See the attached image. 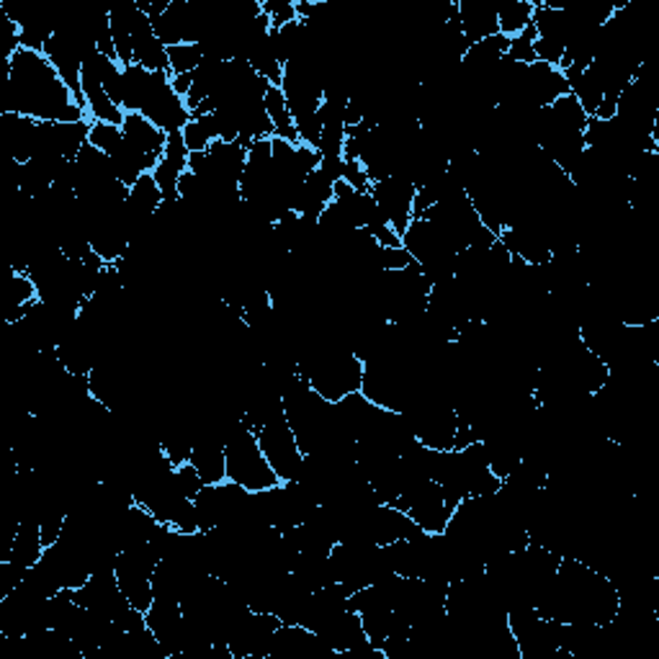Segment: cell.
<instances>
[{
    "mask_svg": "<svg viewBox=\"0 0 659 659\" xmlns=\"http://www.w3.org/2000/svg\"><path fill=\"white\" fill-rule=\"evenodd\" d=\"M533 608L547 621L608 626L621 608V598L616 585L588 561L561 557L555 580Z\"/></svg>",
    "mask_w": 659,
    "mask_h": 659,
    "instance_id": "obj_1",
    "label": "cell"
},
{
    "mask_svg": "<svg viewBox=\"0 0 659 659\" xmlns=\"http://www.w3.org/2000/svg\"><path fill=\"white\" fill-rule=\"evenodd\" d=\"M263 13L268 16L273 29L287 27V23L297 21V0H260Z\"/></svg>",
    "mask_w": 659,
    "mask_h": 659,
    "instance_id": "obj_32",
    "label": "cell"
},
{
    "mask_svg": "<svg viewBox=\"0 0 659 659\" xmlns=\"http://www.w3.org/2000/svg\"><path fill=\"white\" fill-rule=\"evenodd\" d=\"M44 541H42V528H39L37 518L21 516L19 526H16L13 533V543H11V555H8V561H13L16 567L21 569H31L44 555Z\"/></svg>",
    "mask_w": 659,
    "mask_h": 659,
    "instance_id": "obj_22",
    "label": "cell"
},
{
    "mask_svg": "<svg viewBox=\"0 0 659 659\" xmlns=\"http://www.w3.org/2000/svg\"><path fill=\"white\" fill-rule=\"evenodd\" d=\"M132 50H134V64L150 70V72H170L168 62V47L160 42L154 34L150 16L142 11L140 6L134 8L132 16Z\"/></svg>",
    "mask_w": 659,
    "mask_h": 659,
    "instance_id": "obj_15",
    "label": "cell"
},
{
    "mask_svg": "<svg viewBox=\"0 0 659 659\" xmlns=\"http://www.w3.org/2000/svg\"><path fill=\"white\" fill-rule=\"evenodd\" d=\"M121 132H124L127 140L132 142L134 148L144 154V158H150L154 166H158L162 152H166V144H168L166 132H160V129L154 127L148 117H142V113H137V111L124 113V121H121Z\"/></svg>",
    "mask_w": 659,
    "mask_h": 659,
    "instance_id": "obj_20",
    "label": "cell"
},
{
    "mask_svg": "<svg viewBox=\"0 0 659 659\" xmlns=\"http://www.w3.org/2000/svg\"><path fill=\"white\" fill-rule=\"evenodd\" d=\"M168 62H170V76H191V72H197L199 64L203 62L201 44L170 47Z\"/></svg>",
    "mask_w": 659,
    "mask_h": 659,
    "instance_id": "obj_30",
    "label": "cell"
},
{
    "mask_svg": "<svg viewBox=\"0 0 659 659\" xmlns=\"http://www.w3.org/2000/svg\"><path fill=\"white\" fill-rule=\"evenodd\" d=\"M266 111L273 124V137H279V140H289V142H299L294 117H291L289 103L283 99V91L279 86H271L266 91Z\"/></svg>",
    "mask_w": 659,
    "mask_h": 659,
    "instance_id": "obj_25",
    "label": "cell"
},
{
    "mask_svg": "<svg viewBox=\"0 0 659 659\" xmlns=\"http://www.w3.org/2000/svg\"><path fill=\"white\" fill-rule=\"evenodd\" d=\"M250 68H253L260 78H266L271 86H281L283 78V60H281V50H279V37H276V29L268 31L263 37L253 54L248 57Z\"/></svg>",
    "mask_w": 659,
    "mask_h": 659,
    "instance_id": "obj_24",
    "label": "cell"
},
{
    "mask_svg": "<svg viewBox=\"0 0 659 659\" xmlns=\"http://www.w3.org/2000/svg\"><path fill=\"white\" fill-rule=\"evenodd\" d=\"M258 443L263 457L279 477V482H297L304 467V453L299 449L294 430H291L287 415L279 412L256 428Z\"/></svg>",
    "mask_w": 659,
    "mask_h": 659,
    "instance_id": "obj_5",
    "label": "cell"
},
{
    "mask_svg": "<svg viewBox=\"0 0 659 659\" xmlns=\"http://www.w3.org/2000/svg\"><path fill=\"white\" fill-rule=\"evenodd\" d=\"M332 193H336V181L317 168L304 178L302 189H299L297 199H294V211L299 217L314 219L317 222L322 211L328 209V203L332 201Z\"/></svg>",
    "mask_w": 659,
    "mask_h": 659,
    "instance_id": "obj_21",
    "label": "cell"
},
{
    "mask_svg": "<svg viewBox=\"0 0 659 659\" xmlns=\"http://www.w3.org/2000/svg\"><path fill=\"white\" fill-rule=\"evenodd\" d=\"M183 142L191 154L207 152L219 140V129L214 113H191V121L183 127Z\"/></svg>",
    "mask_w": 659,
    "mask_h": 659,
    "instance_id": "obj_28",
    "label": "cell"
},
{
    "mask_svg": "<svg viewBox=\"0 0 659 659\" xmlns=\"http://www.w3.org/2000/svg\"><path fill=\"white\" fill-rule=\"evenodd\" d=\"M369 193L373 197V201L379 203V209L385 211V217L389 219V224H392V230L402 238L415 217L412 214L415 193H418L415 183L407 176L392 173L389 178H385V181L371 183Z\"/></svg>",
    "mask_w": 659,
    "mask_h": 659,
    "instance_id": "obj_13",
    "label": "cell"
},
{
    "mask_svg": "<svg viewBox=\"0 0 659 659\" xmlns=\"http://www.w3.org/2000/svg\"><path fill=\"white\" fill-rule=\"evenodd\" d=\"M279 626L281 621L273 613L248 610V613L234 623L230 637H227V647H230L234 659H268Z\"/></svg>",
    "mask_w": 659,
    "mask_h": 659,
    "instance_id": "obj_11",
    "label": "cell"
},
{
    "mask_svg": "<svg viewBox=\"0 0 659 659\" xmlns=\"http://www.w3.org/2000/svg\"><path fill=\"white\" fill-rule=\"evenodd\" d=\"M11 78L0 83V113H23L34 121H83L88 113L42 52L19 47L8 60Z\"/></svg>",
    "mask_w": 659,
    "mask_h": 659,
    "instance_id": "obj_2",
    "label": "cell"
},
{
    "mask_svg": "<svg viewBox=\"0 0 659 659\" xmlns=\"http://www.w3.org/2000/svg\"><path fill=\"white\" fill-rule=\"evenodd\" d=\"M189 158L191 152L186 148L181 132L168 134L166 152H162L160 162L152 170V178L158 181L166 201H178V183H181V176L189 170Z\"/></svg>",
    "mask_w": 659,
    "mask_h": 659,
    "instance_id": "obj_18",
    "label": "cell"
},
{
    "mask_svg": "<svg viewBox=\"0 0 659 659\" xmlns=\"http://www.w3.org/2000/svg\"><path fill=\"white\" fill-rule=\"evenodd\" d=\"M508 57L512 62H520V64L536 62V29L533 27H528L520 31V34L510 37Z\"/></svg>",
    "mask_w": 659,
    "mask_h": 659,
    "instance_id": "obj_31",
    "label": "cell"
},
{
    "mask_svg": "<svg viewBox=\"0 0 659 659\" xmlns=\"http://www.w3.org/2000/svg\"><path fill=\"white\" fill-rule=\"evenodd\" d=\"M72 598H76L78 606L93 610L96 616L121 626H124L137 610L129 603L124 592H121L113 569H99V572H93L91 580H88L83 588L72 590Z\"/></svg>",
    "mask_w": 659,
    "mask_h": 659,
    "instance_id": "obj_9",
    "label": "cell"
},
{
    "mask_svg": "<svg viewBox=\"0 0 659 659\" xmlns=\"http://www.w3.org/2000/svg\"><path fill=\"white\" fill-rule=\"evenodd\" d=\"M224 471L227 482L246 487L250 492L271 490V487L279 485V477H276L271 463L263 457L256 430L242 418L234 420L230 433H227Z\"/></svg>",
    "mask_w": 659,
    "mask_h": 659,
    "instance_id": "obj_3",
    "label": "cell"
},
{
    "mask_svg": "<svg viewBox=\"0 0 659 659\" xmlns=\"http://www.w3.org/2000/svg\"><path fill=\"white\" fill-rule=\"evenodd\" d=\"M508 626L516 637L520 659H557V621H547L536 608L523 606L508 610Z\"/></svg>",
    "mask_w": 659,
    "mask_h": 659,
    "instance_id": "obj_8",
    "label": "cell"
},
{
    "mask_svg": "<svg viewBox=\"0 0 659 659\" xmlns=\"http://www.w3.org/2000/svg\"><path fill=\"white\" fill-rule=\"evenodd\" d=\"M569 93L567 78L559 68H551L547 62H531L526 72V101L533 109H549L561 96Z\"/></svg>",
    "mask_w": 659,
    "mask_h": 659,
    "instance_id": "obj_17",
    "label": "cell"
},
{
    "mask_svg": "<svg viewBox=\"0 0 659 659\" xmlns=\"http://www.w3.org/2000/svg\"><path fill=\"white\" fill-rule=\"evenodd\" d=\"M144 621H148L150 631L154 633V639H158V645L168 655V659H181L189 652V621H186L183 608L178 600L154 598L150 610L144 613Z\"/></svg>",
    "mask_w": 659,
    "mask_h": 659,
    "instance_id": "obj_12",
    "label": "cell"
},
{
    "mask_svg": "<svg viewBox=\"0 0 659 659\" xmlns=\"http://www.w3.org/2000/svg\"><path fill=\"white\" fill-rule=\"evenodd\" d=\"M158 555H154L150 543H132L124 547L117 555V582L121 592H124L132 608L148 613L152 606V575L158 567Z\"/></svg>",
    "mask_w": 659,
    "mask_h": 659,
    "instance_id": "obj_6",
    "label": "cell"
},
{
    "mask_svg": "<svg viewBox=\"0 0 659 659\" xmlns=\"http://www.w3.org/2000/svg\"><path fill=\"white\" fill-rule=\"evenodd\" d=\"M459 27L467 44H477L487 37L500 34L498 29V0H459Z\"/></svg>",
    "mask_w": 659,
    "mask_h": 659,
    "instance_id": "obj_19",
    "label": "cell"
},
{
    "mask_svg": "<svg viewBox=\"0 0 659 659\" xmlns=\"http://www.w3.org/2000/svg\"><path fill=\"white\" fill-rule=\"evenodd\" d=\"M173 479H176V485H178V490H181L186 498H197V495L203 490V487H207V482H203L201 479V475L197 469L191 467L189 461L186 463H181V467H176L173 469Z\"/></svg>",
    "mask_w": 659,
    "mask_h": 659,
    "instance_id": "obj_33",
    "label": "cell"
},
{
    "mask_svg": "<svg viewBox=\"0 0 659 659\" xmlns=\"http://www.w3.org/2000/svg\"><path fill=\"white\" fill-rule=\"evenodd\" d=\"M314 633L336 655L351 652V649H356V647L369 645V637H366L361 616H358L353 608H343V610H338V613H332L330 618H324V621L314 629Z\"/></svg>",
    "mask_w": 659,
    "mask_h": 659,
    "instance_id": "obj_14",
    "label": "cell"
},
{
    "mask_svg": "<svg viewBox=\"0 0 659 659\" xmlns=\"http://www.w3.org/2000/svg\"><path fill=\"white\" fill-rule=\"evenodd\" d=\"M533 0H498V29L502 37H516L531 27Z\"/></svg>",
    "mask_w": 659,
    "mask_h": 659,
    "instance_id": "obj_26",
    "label": "cell"
},
{
    "mask_svg": "<svg viewBox=\"0 0 659 659\" xmlns=\"http://www.w3.org/2000/svg\"><path fill=\"white\" fill-rule=\"evenodd\" d=\"M402 248L412 256L415 263L420 266V271L430 281V287L457 279L459 253L446 242L443 234L438 232L426 217L412 219L410 227H407L402 234Z\"/></svg>",
    "mask_w": 659,
    "mask_h": 659,
    "instance_id": "obj_4",
    "label": "cell"
},
{
    "mask_svg": "<svg viewBox=\"0 0 659 659\" xmlns=\"http://www.w3.org/2000/svg\"><path fill=\"white\" fill-rule=\"evenodd\" d=\"M39 121L23 113H0V152L13 162H29L34 158Z\"/></svg>",
    "mask_w": 659,
    "mask_h": 659,
    "instance_id": "obj_16",
    "label": "cell"
},
{
    "mask_svg": "<svg viewBox=\"0 0 659 659\" xmlns=\"http://www.w3.org/2000/svg\"><path fill=\"white\" fill-rule=\"evenodd\" d=\"M392 506L407 512V516L418 523L420 531L426 533H443L453 512L449 508V502H446L443 487L433 482V479H426V482L410 487V490L400 495Z\"/></svg>",
    "mask_w": 659,
    "mask_h": 659,
    "instance_id": "obj_10",
    "label": "cell"
},
{
    "mask_svg": "<svg viewBox=\"0 0 659 659\" xmlns=\"http://www.w3.org/2000/svg\"><path fill=\"white\" fill-rule=\"evenodd\" d=\"M140 113L166 134L183 132V127L191 121V109L186 106V99L173 91L170 72H150Z\"/></svg>",
    "mask_w": 659,
    "mask_h": 659,
    "instance_id": "obj_7",
    "label": "cell"
},
{
    "mask_svg": "<svg viewBox=\"0 0 659 659\" xmlns=\"http://www.w3.org/2000/svg\"><path fill=\"white\" fill-rule=\"evenodd\" d=\"M415 263L412 256L400 248H381V271H402Z\"/></svg>",
    "mask_w": 659,
    "mask_h": 659,
    "instance_id": "obj_34",
    "label": "cell"
},
{
    "mask_svg": "<svg viewBox=\"0 0 659 659\" xmlns=\"http://www.w3.org/2000/svg\"><path fill=\"white\" fill-rule=\"evenodd\" d=\"M150 70L140 68V64H124L121 68V109L127 111H142L144 91H148Z\"/></svg>",
    "mask_w": 659,
    "mask_h": 659,
    "instance_id": "obj_27",
    "label": "cell"
},
{
    "mask_svg": "<svg viewBox=\"0 0 659 659\" xmlns=\"http://www.w3.org/2000/svg\"><path fill=\"white\" fill-rule=\"evenodd\" d=\"M191 80H193V72L191 76H170V83H173V91L181 96V99H186L191 91Z\"/></svg>",
    "mask_w": 659,
    "mask_h": 659,
    "instance_id": "obj_35",
    "label": "cell"
},
{
    "mask_svg": "<svg viewBox=\"0 0 659 659\" xmlns=\"http://www.w3.org/2000/svg\"><path fill=\"white\" fill-rule=\"evenodd\" d=\"M134 8H137V0H124V3H117L109 11L113 50H117V60H119L121 68H124V64L134 62V50H132V16H134Z\"/></svg>",
    "mask_w": 659,
    "mask_h": 659,
    "instance_id": "obj_23",
    "label": "cell"
},
{
    "mask_svg": "<svg viewBox=\"0 0 659 659\" xmlns=\"http://www.w3.org/2000/svg\"><path fill=\"white\" fill-rule=\"evenodd\" d=\"M567 78V86H569V93L575 96L577 101L585 111H588V117H596L600 106H603V91H600L598 80L590 76L588 70H580V72H565Z\"/></svg>",
    "mask_w": 659,
    "mask_h": 659,
    "instance_id": "obj_29",
    "label": "cell"
}]
</instances>
